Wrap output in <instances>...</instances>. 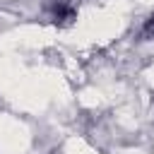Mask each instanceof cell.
Wrapping results in <instances>:
<instances>
[{"label":"cell","mask_w":154,"mask_h":154,"mask_svg":"<svg viewBox=\"0 0 154 154\" xmlns=\"http://www.w3.org/2000/svg\"><path fill=\"white\" fill-rule=\"evenodd\" d=\"M142 38H154V14L144 22V26H142Z\"/></svg>","instance_id":"obj_2"},{"label":"cell","mask_w":154,"mask_h":154,"mask_svg":"<svg viewBox=\"0 0 154 154\" xmlns=\"http://www.w3.org/2000/svg\"><path fill=\"white\" fill-rule=\"evenodd\" d=\"M75 19H77V10H75L72 5H67V2H58V5H55V10H53V22H55L58 26H70Z\"/></svg>","instance_id":"obj_1"}]
</instances>
